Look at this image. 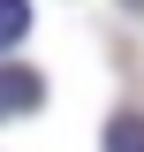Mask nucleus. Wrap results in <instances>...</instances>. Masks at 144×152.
Here are the masks:
<instances>
[{"mask_svg": "<svg viewBox=\"0 0 144 152\" xmlns=\"http://www.w3.org/2000/svg\"><path fill=\"white\" fill-rule=\"evenodd\" d=\"M31 107H46V84L31 69H15V61H0V122L8 114H31Z\"/></svg>", "mask_w": 144, "mask_h": 152, "instance_id": "obj_1", "label": "nucleus"}, {"mask_svg": "<svg viewBox=\"0 0 144 152\" xmlns=\"http://www.w3.org/2000/svg\"><path fill=\"white\" fill-rule=\"evenodd\" d=\"M106 152H144V114H121L106 129Z\"/></svg>", "mask_w": 144, "mask_h": 152, "instance_id": "obj_2", "label": "nucleus"}, {"mask_svg": "<svg viewBox=\"0 0 144 152\" xmlns=\"http://www.w3.org/2000/svg\"><path fill=\"white\" fill-rule=\"evenodd\" d=\"M31 31V0H0V46H15Z\"/></svg>", "mask_w": 144, "mask_h": 152, "instance_id": "obj_3", "label": "nucleus"}, {"mask_svg": "<svg viewBox=\"0 0 144 152\" xmlns=\"http://www.w3.org/2000/svg\"><path fill=\"white\" fill-rule=\"evenodd\" d=\"M129 8H137V15H144V0H129Z\"/></svg>", "mask_w": 144, "mask_h": 152, "instance_id": "obj_4", "label": "nucleus"}]
</instances>
